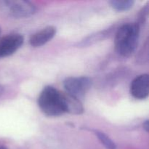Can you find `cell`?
<instances>
[{"label": "cell", "mask_w": 149, "mask_h": 149, "mask_svg": "<svg viewBox=\"0 0 149 149\" xmlns=\"http://www.w3.org/2000/svg\"><path fill=\"white\" fill-rule=\"evenodd\" d=\"M140 36L138 23H126L117 31L115 38L116 49L119 55L130 56L136 49Z\"/></svg>", "instance_id": "6da1fadb"}, {"label": "cell", "mask_w": 149, "mask_h": 149, "mask_svg": "<svg viewBox=\"0 0 149 149\" xmlns=\"http://www.w3.org/2000/svg\"><path fill=\"white\" fill-rule=\"evenodd\" d=\"M39 109L48 116H58L63 114L61 92L51 86L45 87L38 98Z\"/></svg>", "instance_id": "7a4b0ae2"}, {"label": "cell", "mask_w": 149, "mask_h": 149, "mask_svg": "<svg viewBox=\"0 0 149 149\" xmlns=\"http://www.w3.org/2000/svg\"><path fill=\"white\" fill-rule=\"evenodd\" d=\"M0 11L14 18H23L34 14L36 7L26 0H4L0 1Z\"/></svg>", "instance_id": "3957f363"}, {"label": "cell", "mask_w": 149, "mask_h": 149, "mask_svg": "<svg viewBox=\"0 0 149 149\" xmlns=\"http://www.w3.org/2000/svg\"><path fill=\"white\" fill-rule=\"evenodd\" d=\"M63 86L67 93L79 99L91 88L92 80L87 77H68L64 80Z\"/></svg>", "instance_id": "277c9868"}, {"label": "cell", "mask_w": 149, "mask_h": 149, "mask_svg": "<svg viewBox=\"0 0 149 149\" xmlns=\"http://www.w3.org/2000/svg\"><path fill=\"white\" fill-rule=\"evenodd\" d=\"M24 42V38L18 33L10 34L0 39V58L10 56L16 52Z\"/></svg>", "instance_id": "5b68a950"}, {"label": "cell", "mask_w": 149, "mask_h": 149, "mask_svg": "<svg viewBox=\"0 0 149 149\" xmlns=\"http://www.w3.org/2000/svg\"><path fill=\"white\" fill-rule=\"evenodd\" d=\"M130 93L135 98L143 100L149 93V77L147 74L138 76L131 83Z\"/></svg>", "instance_id": "8992f818"}, {"label": "cell", "mask_w": 149, "mask_h": 149, "mask_svg": "<svg viewBox=\"0 0 149 149\" xmlns=\"http://www.w3.org/2000/svg\"><path fill=\"white\" fill-rule=\"evenodd\" d=\"M61 103L65 113H69L74 115H80L84 112V107L80 100L66 92L61 93Z\"/></svg>", "instance_id": "52a82bcc"}, {"label": "cell", "mask_w": 149, "mask_h": 149, "mask_svg": "<svg viewBox=\"0 0 149 149\" xmlns=\"http://www.w3.org/2000/svg\"><path fill=\"white\" fill-rule=\"evenodd\" d=\"M56 29L54 26H47L45 29L39 31L30 38V45L33 47H38L47 43L55 36Z\"/></svg>", "instance_id": "ba28073f"}, {"label": "cell", "mask_w": 149, "mask_h": 149, "mask_svg": "<svg viewBox=\"0 0 149 149\" xmlns=\"http://www.w3.org/2000/svg\"><path fill=\"white\" fill-rule=\"evenodd\" d=\"M111 6L117 11H127L133 7L135 1L132 0H112L109 1Z\"/></svg>", "instance_id": "9c48e42d"}, {"label": "cell", "mask_w": 149, "mask_h": 149, "mask_svg": "<svg viewBox=\"0 0 149 149\" xmlns=\"http://www.w3.org/2000/svg\"><path fill=\"white\" fill-rule=\"evenodd\" d=\"M94 132L100 142L103 144V146L106 149H116V146L114 142L104 132H100L99 130H94Z\"/></svg>", "instance_id": "30bf717a"}, {"label": "cell", "mask_w": 149, "mask_h": 149, "mask_svg": "<svg viewBox=\"0 0 149 149\" xmlns=\"http://www.w3.org/2000/svg\"><path fill=\"white\" fill-rule=\"evenodd\" d=\"M143 129L145 130L147 132H148V131H149V122H148V120L145 121V122H143Z\"/></svg>", "instance_id": "8fae6325"}, {"label": "cell", "mask_w": 149, "mask_h": 149, "mask_svg": "<svg viewBox=\"0 0 149 149\" xmlns=\"http://www.w3.org/2000/svg\"><path fill=\"white\" fill-rule=\"evenodd\" d=\"M0 149H6L5 147L4 146H0Z\"/></svg>", "instance_id": "7c38bea8"}, {"label": "cell", "mask_w": 149, "mask_h": 149, "mask_svg": "<svg viewBox=\"0 0 149 149\" xmlns=\"http://www.w3.org/2000/svg\"><path fill=\"white\" fill-rule=\"evenodd\" d=\"M0 32H1V29H0Z\"/></svg>", "instance_id": "4fadbf2b"}]
</instances>
